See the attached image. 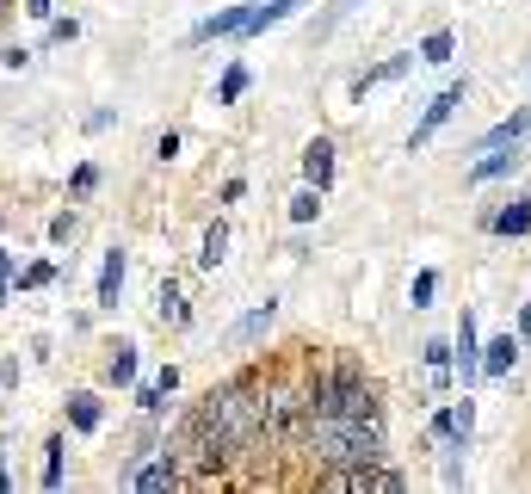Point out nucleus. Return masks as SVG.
<instances>
[{
	"instance_id": "nucleus-1",
	"label": "nucleus",
	"mask_w": 531,
	"mask_h": 494,
	"mask_svg": "<svg viewBox=\"0 0 531 494\" xmlns=\"http://www.w3.org/2000/svg\"><path fill=\"white\" fill-rule=\"evenodd\" d=\"M210 433H217V445L229 457L254 451L266 439V390H254V383H223V390H210L198 408H192Z\"/></svg>"
},
{
	"instance_id": "nucleus-2",
	"label": "nucleus",
	"mask_w": 531,
	"mask_h": 494,
	"mask_svg": "<svg viewBox=\"0 0 531 494\" xmlns=\"http://www.w3.org/2000/svg\"><path fill=\"white\" fill-rule=\"evenodd\" d=\"M464 439H470V402L439 408V420H433V445L451 457V451H464Z\"/></svg>"
},
{
	"instance_id": "nucleus-3",
	"label": "nucleus",
	"mask_w": 531,
	"mask_h": 494,
	"mask_svg": "<svg viewBox=\"0 0 531 494\" xmlns=\"http://www.w3.org/2000/svg\"><path fill=\"white\" fill-rule=\"evenodd\" d=\"M457 105H464V81H457V87H445V93H439V99L427 105V118L414 124V136H408V143H427V136H433V130H439V124H445V118L457 112Z\"/></svg>"
},
{
	"instance_id": "nucleus-4",
	"label": "nucleus",
	"mask_w": 531,
	"mask_h": 494,
	"mask_svg": "<svg viewBox=\"0 0 531 494\" xmlns=\"http://www.w3.org/2000/svg\"><path fill=\"white\" fill-rule=\"evenodd\" d=\"M525 130H531V105H525V112H513L507 124H494L482 143H476V155H482V149H519V136H525Z\"/></svg>"
},
{
	"instance_id": "nucleus-5",
	"label": "nucleus",
	"mask_w": 531,
	"mask_h": 494,
	"mask_svg": "<svg viewBox=\"0 0 531 494\" xmlns=\"http://www.w3.org/2000/svg\"><path fill=\"white\" fill-rule=\"evenodd\" d=\"M173 482H180V464H173V451H161L155 464L136 470V488H143V494H161V488H173Z\"/></svg>"
},
{
	"instance_id": "nucleus-6",
	"label": "nucleus",
	"mask_w": 531,
	"mask_h": 494,
	"mask_svg": "<svg viewBox=\"0 0 531 494\" xmlns=\"http://www.w3.org/2000/svg\"><path fill=\"white\" fill-rule=\"evenodd\" d=\"M303 180H309L315 192H328V180H334V149H328V143H309V149H303Z\"/></svg>"
},
{
	"instance_id": "nucleus-7",
	"label": "nucleus",
	"mask_w": 531,
	"mask_h": 494,
	"mask_svg": "<svg viewBox=\"0 0 531 494\" xmlns=\"http://www.w3.org/2000/svg\"><path fill=\"white\" fill-rule=\"evenodd\" d=\"M513 352H519V340H513V334L488 340V346H482V377H507V371H513Z\"/></svg>"
},
{
	"instance_id": "nucleus-8",
	"label": "nucleus",
	"mask_w": 531,
	"mask_h": 494,
	"mask_svg": "<svg viewBox=\"0 0 531 494\" xmlns=\"http://www.w3.org/2000/svg\"><path fill=\"white\" fill-rule=\"evenodd\" d=\"M488 229H494V235H525V229H531V198H513L507 210H494Z\"/></svg>"
},
{
	"instance_id": "nucleus-9",
	"label": "nucleus",
	"mask_w": 531,
	"mask_h": 494,
	"mask_svg": "<svg viewBox=\"0 0 531 494\" xmlns=\"http://www.w3.org/2000/svg\"><path fill=\"white\" fill-rule=\"evenodd\" d=\"M513 161H519V155H507V149H482V161L470 167V186H488V180H501V173H513Z\"/></svg>"
},
{
	"instance_id": "nucleus-10",
	"label": "nucleus",
	"mask_w": 531,
	"mask_h": 494,
	"mask_svg": "<svg viewBox=\"0 0 531 494\" xmlns=\"http://www.w3.org/2000/svg\"><path fill=\"white\" fill-rule=\"evenodd\" d=\"M476 352H482V346H476V322L464 315V328H457V365H464V383L482 371V359H476Z\"/></svg>"
},
{
	"instance_id": "nucleus-11",
	"label": "nucleus",
	"mask_w": 531,
	"mask_h": 494,
	"mask_svg": "<svg viewBox=\"0 0 531 494\" xmlns=\"http://www.w3.org/2000/svg\"><path fill=\"white\" fill-rule=\"evenodd\" d=\"M68 420H75V433H93L99 427V396H68Z\"/></svg>"
},
{
	"instance_id": "nucleus-12",
	"label": "nucleus",
	"mask_w": 531,
	"mask_h": 494,
	"mask_svg": "<svg viewBox=\"0 0 531 494\" xmlns=\"http://www.w3.org/2000/svg\"><path fill=\"white\" fill-rule=\"evenodd\" d=\"M124 291V254H105V272H99V303H118Z\"/></svg>"
},
{
	"instance_id": "nucleus-13",
	"label": "nucleus",
	"mask_w": 531,
	"mask_h": 494,
	"mask_svg": "<svg viewBox=\"0 0 531 494\" xmlns=\"http://www.w3.org/2000/svg\"><path fill=\"white\" fill-rule=\"evenodd\" d=\"M451 50H457V38H451V31H433V38L420 44V62H433V68H445V62H451Z\"/></svg>"
},
{
	"instance_id": "nucleus-14",
	"label": "nucleus",
	"mask_w": 531,
	"mask_h": 494,
	"mask_svg": "<svg viewBox=\"0 0 531 494\" xmlns=\"http://www.w3.org/2000/svg\"><path fill=\"white\" fill-rule=\"evenodd\" d=\"M315 210H322V192H315V186H303V192L291 198V217H297V223H315Z\"/></svg>"
},
{
	"instance_id": "nucleus-15",
	"label": "nucleus",
	"mask_w": 531,
	"mask_h": 494,
	"mask_svg": "<svg viewBox=\"0 0 531 494\" xmlns=\"http://www.w3.org/2000/svg\"><path fill=\"white\" fill-rule=\"evenodd\" d=\"M266 328H272V303H266V309H254V315H247V322L235 328V340H260Z\"/></svg>"
},
{
	"instance_id": "nucleus-16",
	"label": "nucleus",
	"mask_w": 531,
	"mask_h": 494,
	"mask_svg": "<svg viewBox=\"0 0 531 494\" xmlns=\"http://www.w3.org/2000/svg\"><path fill=\"white\" fill-rule=\"evenodd\" d=\"M136 377V346H118L112 352V383H130Z\"/></svg>"
},
{
	"instance_id": "nucleus-17",
	"label": "nucleus",
	"mask_w": 531,
	"mask_h": 494,
	"mask_svg": "<svg viewBox=\"0 0 531 494\" xmlns=\"http://www.w3.org/2000/svg\"><path fill=\"white\" fill-rule=\"evenodd\" d=\"M241 93H247V68H229V75H223V87H217V99H223V105H235Z\"/></svg>"
},
{
	"instance_id": "nucleus-18",
	"label": "nucleus",
	"mask_w": 531,
	"mask_h": 494,
	"mask_svg": "<svg viewBox=\"0 0 531 494\" xmlns=\"http://www.w3.org/2000/svg\"><path fill=\"white\" fill-rule=\"evenodd\" d=\"M62 439H50V457H44V488H62Z\"/></svg>"
},
{
	"instance_id": "nucleus-19",
	"label": "nucleus",
	"mask_w": 531,
	"mask_h": 494,
	"mask_svg": "<svg viewBox=\"0 0 531 494\" xmlns=\"http://www.w3.org/2000/svg\"><path fill=\"white\" fill-rule=\"evenodd\" d=\"M433 291H439V272H420V278H414V309H427Z\"/></svg>"
},
{
	"instance_id": "nucleus-20",
	"label": "nucleus",
	"mask_w": 531,
	"mask_h": 494,
	"mask_svg": "<svg viewBox=\"0 0 531 494\" xmlns=\"http://www.w3.org/2000/svg\"><path fill=\"white\" fill-rule=\"evenodd\" d=\"M445 365H451V346H445V340H433V346H427V371H433V377H445Z\"/></svg>"
},
{
	"instance_id": "nucleus-21",
	"label": "nucleus",
	"mask_w": 531,
	"mask_h": 494,
	"mask_svg": "<svg viewBox=\"0 0 531 494\" xmlns=\"http://www.w3.org/2000/svg\"><path fill=\"white\" fill-rule=\"evenodd\" d=\"M223 247H229V235H223V229H210V235H204V266H217V260H223Z\"/></svg>"
},
{
	"instance_id": "nucleus-22",
	"label": "nucleus",
	"mask_w": 531,
	"mask_h": 494,
	"mask_svg": "<svg viewBox=\"0 0 531 494\" xmlns=\"http://www.w3.org/2000/svg\"><path fill=\"white\" fill-rule=\"evenodd\" d=\"M161 315H167V322H186V303L173 297V291H161Z\"/></svg>"
},
{
	"instance_id": "nucleus-23",
	"label": "nucleus",
	"mask_w": 531,
	"mask_h": 494,
	"mask_svg": "<svg viewBox=\"0 0 531 494\" xmlns=\"http://www.w3.org/2000/svg\"><path fill=\"white\" fill-rule=\"evenodd\" d=\"M161 396H167L161 383H149V390H136V402H143V414H155V408H161Z\"/></svg>"
},
{
	"instance_id": "nucleus-24",
	"label": "nucleus",
	"mask_w": 531,
	"mask_h": 494,
	"mask_svg": "<svg viewBox=\"0 0 531 494\" xmlns=\"http://www.w3.org/2000/svg\"><path fill=\"white\" fill-rule=\"evenodd\" d=\"M519 340H531V303H525V315H519Z\"/></svg>"
},
{
	"instance_id": "nucleus-25",
	"label": "nucleus",
	"mask_w": 531,
	"mask_h": 494,
	"mask_svg": "<svg viewBox=\"0 0 531 494\" xmlns=\"http://www.w3.org/2000/svg\"><path fill=\"white\" fill-rule=\"evenodd\" d=\"M25 13H38V19H50V0H31V7Z\"/></svg>"
},
{
	"instance_id": "nucleus-26",
	"label": "nucleus",
	"mask_w": 531,
	"mask_h": 494,
	"mask_svg": "<svg viewBox=\"0 0 531 494\" xmlns=\"http://www.w3.org/2000/svg\"><path fill=\"white\" fill-rule=\"evenodd\" d=\"M0 297H7V254H0Z\"/></svg>"
},
{
	"instance_id": "nucleus-27",
	"label": "nucleus",
	"mask_w": 531,
	"mask_h": 494,
	"mask_svg": "<svg viewBox=\"0 0 531 494\" xmlns=\"http://www.w3.org/2000/svg\"><path fill=\"white\" fill-rule=\"evenodd\" d=\"M0 488H7V470H0Z\"/></svg>"
}]
</instances>
